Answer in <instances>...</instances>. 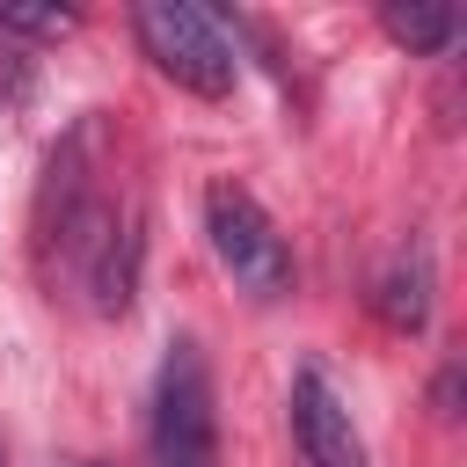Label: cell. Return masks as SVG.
<instances>
[{"mask_svg": "<svg viewBox=\"0 0 467 467\" xmlns=\"http://www.w3.org/2000/svg\"><path fill=\"white\" fill-rule=\"evenodd\" d=\"M146 452H153V467H219V401H212V365H204L197 336H168V350H161Z\"/></svg>", "mask_w": 467, "mask_h": 467, "instance_id": "cell-1", "label": "cell"}, {"mask_svg": "<svg viewBox=\"0 0 467 467\" xmlns=\"http://www.w3.org/2000/svg\"><path fill=\"white\" fill-rule=\"evenodd\" d=\"M131 29H139L146 58H153L175 88H190V95H234L241 51H234L226 15L190 7V0H146V7L131 15Z\"/></svg>", "mask_w": 467, "mask_h": 467, "instance_id": "cell-2", "label": "cell"}, {"mask_svg": "<svg viewBox=\"0 0 467 467\" xmlns=\"http://www.w3.org/2000/svg\"><path fill=\"white\" fill-rule=\"evenodd\" d=\"M204 241H212L219 270H226L255 306H270V299L292 292V248H285V234L270 226V212H263L248 190L212 182V197H204Z\"/></svg>", "mask_w": 467, "mask_h": 467, "instance_id": "cell-3", "label": "cell"}, {"mask_svg": "<svg viewBox=\"0 0 467 467\" xmlns=\"http://www.w3.org/2000/svg\"><path fill=\"white\" fill-rule=\"evenodd\" d=\"M285 409H292V445H299L306 467H365V438H358V423H350V409H343V394L328 387L321 365L292 372Z\"/></svg>", "mask_w": 467, "mask_h": 467, "instance_id": "cell-4", "label": "cell"}, {"mask_svg": "<svg viewBox=\"0 0 467 467\" xmlns=\"http://www.w3.org/2000/svg\"><path fill=\"white\" fill-rule=\"evenodd\" d=\"M379 321L401 328V336H416V328L431 321V248H423V241H409V248L387 263V277H379Z\"/></svg>", "mask_w": 467, "mask_h": 467, "instance_id": "cell-5", "label": "cell"}, {"mask_svg": "<svg viewBox=\"0 0 467 467\" xmlns=\"http://www.w3.org/2000/svg\"><path fill=\"white\" fill-rule=\"evenodd\" d=\"M379 29H387L401 51L431 58V51H445V44L460 36V15H452V7H431V0H409V7L387 0V7H379Z\"/></svg>", "mask_w": 467, "mask_h": 467, "instance_id": "cell-6", "label": "cell"}, {"mask_svg": "<svg viewBox=\"0 0 467 467\" xmlns=\"http://www.w3.org/2000/svg\"><path fill=\"white\" fill-rule=\"evenodd\" d=\"M0 29H15V36H66L73 7H0Z\"/></svg>", "mask_w": 467, "mask_h": 467, "instance_id": "cell-7", "label": "cell"}, {"mask_svg": "<svg viewBox=\"0 0 467 467\" xmlns=\"http://www.w3.org/2000/svg\"><path fill=\"white\" fill-rule=\"evenodd\" d=\"M0 467H7V438H0Z\"/></svg>", "mask_w": 467, "mask_h": 467, "instance_id": "cell-8", "label": "cell"}, {"mask_svg": "<svg viewBox=\"0 0 467 467\" xmlns=\"http://www.w3.org/2000/svg\"><path fill=\"white\" fill-rule=\"evenodd\" d=\"M73 467H95V460H73Z\"/></svg>", "mask_w": 467, "mask_h": 467, "instance_id": "cell-9", "label": "cell"}]
</instances>
